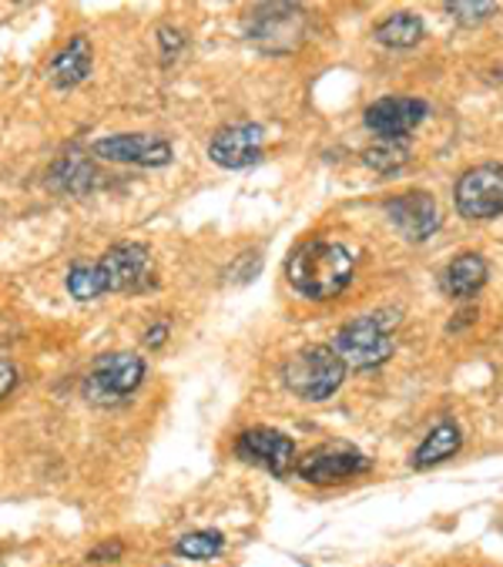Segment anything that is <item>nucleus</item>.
I'll return each instance as SVG.
<instances>
[{"label": "nucleus", "instance_id": "obj_1", "mask_svg": "<svg viewBox=\"0 0 503 567\" xmlns=\"http://www.w3.org/2000/svg\"><path fill=\"white\" fill-rule=\"evenodd\" d=\"M352 272H356V252L346 243L322 239V236L302 243L286 262V276L292 289L312 302H329L342 296L346 286L352 282Z\"/></svg>", "mask_w": 503, "mask_h": 567}, {"label": "nucleus", "instance_id": "obj_2", "mask_svg": "<svg viewBox=\"0 0 503 567\" xmlns=\"http://www.w3.org/2000/svg\"><path fill=\"white\" fill-rule=\"evenodd\" d=\"M397 326H400V312L397 309L366 312V316L346 322L336 332L332 353L342 360L346 370H356V373L380 370L397 353V343H393Z\"/></svg>", "mask_w": 503, "mask_h": 567}, {"label": "nucleus", "instance_id": "obj_3", "mask_svg": "<svg viewBox=\"0 0 503 567\" xmlns=\"http://www.w3.org/2000/svg\"><path fill=\"white\" fill-rule=\"evenodd\" d=\"M342 380H346V367L332 353V347H306L283 367L286 390L306 403L329 400L342 386Z\"/></svg>", "mask_w": 503, "mask_h": 567}, {"label": "nucleus", "instance_id": "obj_4", "mask_svg": "<svg viewBox=\"0 0 503 567\" xmlns=\"http://www.w3.org/2000/svg\"><path fill=\"white\" fill-rule=\"evenodd\" d=\"M306 14L296 4H259L245 18V34L259 51L269 54H289L299 51L306 41Z\"/></svg>", "mask_w": 503, "mask_h": 567}, {"label": "nucleus", "instance_id": "obj_5", "mask_svg": "<svg viewBox=\"0 0 503 567\" xmlns=\"http://www.w3.org/2000/svg\"><path fill=\"white\" fill-rule=\"evenodd\" d=\"M453 205L470 221H486V218L503 215V165L483 162V165L466 168L456 178Z\"/></svg>", "mask_w": 503, "mask_h": 567}, {"label": "nucleus", "instance_id": "obj_6", "mask_svg": "<svg viewBox=\"0 0 503 567\" xmlns=\"http://www.w3.org/2000/svg\"><path fill=\"white\" fill-rule=\"evenodd\" d=\"M145 380V360L138 353H107L91 363L84 393L91 403H117L132 396Z\"/></svg>", "mask_w": 503, "mask_h": 567}, {"label": "nucleus", "instance_id": "obj_7", "mask_svg": "<svg viewBox=\"0 0 503 567\" xmlns=\"http://www.w3.org/2000/svg\"><path fill=\"white\" fill-rule=\"evenodd\" d=\"M94 266H97L104 292H145L155 286L152 256L145 246H135V243H121L107 249Z\"/></svg>", "mask_w": 503, "mask_h": 567}, {"label": "nucleus", "instance_id": "obj_8", "mask_svg": "<svg viewBox=\"0 0 503 567\" xmlns=\"http://www.w3.org/2000/svg\"><path fill=\"white\" fill-rule=\"evenodd\" d=\"M369 467H372V461L356 446H316L296 461V474L319 487L346 484V481L366 474Z\"/></svg>", "mask_w": 503, "mask_h": 567}, {"label": "nucleus", "instance_id": "obj_9", "mask_svg": "<svg viewBox=\"0 0 503 567\" xmlns=\"http://www.w3.org/2000/svg\"><path fill=\"white\" fill-rule=\"evenodd\" d=\"M235 457L252 467H263L276 477H286L296 467V443L283 430L256 426V430H245L235 440Z\"/></svg>", "mask_w": 503, "mask_h": 567}, {"label": "nucleus", "instance_id": "obj_10", "mask_svg": "<svg viewBox=\"0 0 503 567\" xmlns=\"http://www.w3.org/2000/svg\"><path fill=\"white\" fill-rule=\"evenodd\" d=\"M430 115V104L423 97H400V94H390V97H380L372 101L366 111H362V125L376 135V138H407L413 128L423 125V118Z\"/></svg>", "mask_w": 503, "mask_h": 567}, {"label": "nucleus", "instance_id": "obj_11", "mask_svg": "<svg viewBox=\"0 0 503 567\" xmlns=\"http://www.w3.org/2000/svg\"><path fill=\"white\" fill-rule=\"evenodd\" d=\"M263 145H266V128L259 122H238V125H225L212 138L208 158L228 172H238L263 162Z\"/></svg>", "mask_w": 503, "mask_h": 567}, {"label": "nucleus", "instance_id": "obj_12", "mask_svg": "<svg viewBox=\"0 0 503 567\" xmlns=\"http://www.w3.org/2000/svg\"><path fill=\"white\" fill-rule=\"evenodd\" d=\"M91 155L101 162L138 165V168H162L172 162V142L162 135H111L91 145Z\"/></svg>", "mask_w": 503, "mask_h": 567}, {"label": "nucleus", "instance_id": "obj_13", "mask_svg": "<svg viewBox=\"0 0 503 567\" xmlns=\"http://www.w3.org/2000/svg\"><path fill=\"white\" fill-rule=\"evenodd\" d=\"M387 215L393 218V225L403 233V239L410 243H427L437 236V229L443 225V212L437 205L433 195L427 192H403L383 202Z\"/></svg>", "mask_w": 503, "mask_h": 567}, {"label": "nucleus", "instance_id": "obj_14", "mask_svg": "<svg viewBox=\"0 0 503 567\" xmlns=\"http://www.w3.org/2000/svg\"><path fill=\"white\" fill-rule=\"evenodd\" d=\"M48 182L51 188L58 192H68V195H88L91 188H97L101 175L97 168L91 165V158L78 148H68L48 172Z\"/></svg>", "mask_w": 503, "mask_h": 567}, {"label": "nucleus", "instance_id": "obj_15", "mask_svg": "<svg viewBox=\"0 0 503 567\" xmlns=\"http://www.w3.org/2000/svg\"><path fill=\"white\" fill-rule=\"evenodd\" d=\"M486 276H490L486 259L476 256V252H463V256L450 259V266L440 276V286L453 299H470V296H476L486 286Z\"/></svg>", "mask_w": 503, "mask_h": 567}, {"label": "nucleus", "instance_id": "obj_16", "mask_svg": "<svg viewBox=\"0 0 503 567\" xmlns=\"http://www.w3.org/2000/svg\"><path fill=\"white\" fill-rule=\"evenodd\" d=\"M463 446V433H460V426L453 423V420H440L430 433H427V440L417 446V453H413V467L417 471H430V467H437V464H446L450 457H456V450Z\"/></svg>", "mask_w": 503, "mask_h": 567}, {"label": "nucleus", "instance_id": "obj_17", "mask_svg": "<svg viewBox=\"0 0 503 567\" xmlns=\"http://www.w3.org/2000/svg\"><path fill=\"white\" fill-rule=\"evenodd\" d=\"M51 81L58 87H74L81 84L88 74H91V44L84 38H71L54 58H51V68H48Z\"/></svg>", "mask_w": 503, "mask_h": 567}, {"label": "nucleus", "instance_id": "obj_18", "mask_svg": "<svg viewBox=\"0 0 503 567\" xmlns=\"http://www.w3.org/2000/svg\"><path fill=\"white\" fill-rule=\"evenodd\" d=\"M423 34H427V28H423L420 14H393L376 28V41L390 51H410L423 41Z\"/></svg>", "mask_w": 503, "mask_h": 567}, {"label": "nucleus", "instance_id": "obj_19", "mask_svg": "<svg viewBox=\"0 0 503 567\" xmlns=\"http://www.w3.org/2000/svg\"><path fill=\"white\" fill-rule=\"evenodd\" d=\"M362 162L380 172V175H393L410 162V142L407 138H390V142H376L372 148L362 152Z\"/></svg>", "mask_w": 503, "mask_h": 567}, {"label": "nucleus", "instance_id": "obj_20", "mask_svg": "<svg viewBox=\"0 0 503 567\" xmlns=\"http://www.w3.org/2000/svg\"><path fill=\"white\" fill-rule=\"evenodd\" d=\"M225 550V537L218 530H192L175 540V554L185 560H215Z\"/></svg>", "mask_w": 503, "mask_h": 567}, {"label": "nucleus", "instance_id": "obj_21", "mask_svg": "<svg viewBox=\"0 0 503 567\" xmlns=\"http://www.w3.org/2000/svg\"><path fill=\"white\" fill-rule=\"evenodd\" d=\"M68 289H71V296L81 299V302H91V299L104 296L97 266H94V262H74V266L68 269Z\"/></svg>", "mask_w": 503, "mask_h": 567}, {"label": "nucleus", "instance_id": "obj_22", "mask_svg": "<svg viewBox=\"0 0 503 567\" xmlns=\"http://www.w3.org/2000/svg\"><path fill=\"white\" fill-rule=\"evenodd\" d=\"M450 18H456V24L463 28H473V24H483L486 18H493L500 11V4H470V0H456V4H443Z\"/></svg>", "mask_w": 503, "mask_h": 567}, {"label": "nucleus", "instance_id": "obj_23", "mask_svg": "<svg viewBox=\"0 0 503 567\" xmlns=\"http://www.w3.org/2000/svg\"><path fill=\"white\" fill-rule=\"evenodd\" d=\"M158 44H162V58H165V61H175V58L182 54V48H185V38H182V31H175V28H162V31H158Z\"/></svg>", "mask_w": 503, "mask_h": 567}, {"label": "nucleus", "instance_id": "obj_24", "mask_svg": "<svg viewBox=\"0 0 503 567\" xmlns=\"http://www.w3.org/2000/svg\"><path fill=\"white\" fill-rule=\"evenodd\" d=\"M121 554H124V544L121 540H104V544H97V547L88 550V560L91 564H104V560H117Z\"/></svg>", "mask_w": 503, "mask_h": 567}, {"label": "nucleus", "instance_id": "obj_25", "mask_svg": "<svg viewBox=\"0 0 503 567\" xmlns=\"http://www.w3.org/2000/svg\"><path fill=\"white\" fill-rule=\"evenodd\" d=\"M14 386H18V370L8 360H0V400H4Z\"/></svg>", "mask_w": 503, "mask_h": 567}, {"label": "nucleus", "instance_id": "obj_26", "mask_svg": "<svg viewBox=\"0 0 503 567\" xmlns=\"http://www.w3.org/2000/svg\"><path fill=\"white\" fill-rule=\"evenodd\" d=\"M165 339H168V322H155V326L145 332V343H148V347H162Z\"/></svg>", "mask_w": 503, "mask_h": 567}]
</instances>
